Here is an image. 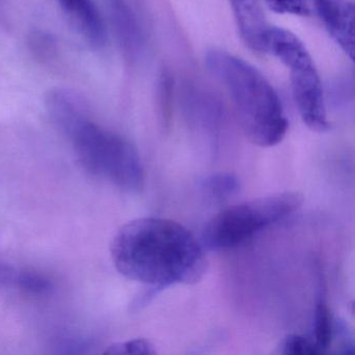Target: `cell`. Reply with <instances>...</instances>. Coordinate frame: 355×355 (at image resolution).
<instances>
[{"instance_id": "6da1fadb", "label": "cell", "mask_w": 355, "mask_h": 355, "mask_svg": "<svg viewBox=\"0 0 355 355\" xmlns=\"http://www.w3.org/2000/svg\"><path fill=\"white\" fill-rule=\"evenodd\" d=\"M202 247L182 224L145 217L118 230L112 241L111 254L122 275L159 292L202 279L209 265Z\"/></svg>"}, {"instance_id": "4fadbf2b", "label": "cell", "mask_w": 355, "mask_h": 355, "mask_svg": "<svg viewBox=\"0 0 355 355\" xmlns=\"http://www.w3.org/2000/svg\"><path fill=\"white\" fill-rule=\"evenodd\" d=\"M14 286L33 295H45L51 292L53 284L44 276L35 272H16Z\"/></svg>"}, {"instance_id": "8fae6325", "label": "cell", "mask_w": 355, "mask_h": 355, "mask_svg": "<svg viewBox=\"0 0 355 355\" xmlns=\"http://www.w3.org/2000/svg\"><path fill=\"white\" fill-rule=\"evenodd\" d=\"M238 178L230 173H219L209 176L203 182L202 188L209 197L217 201H223L236 194L239 190Z\"/></svg>"}, {"instance_id": "ac0fdd59", "label": "cell", "mask_w": 355, "mask_h": 355, "mask_svg": "<svg viewBox=\"0 0 355 355\" xmlns=\"http://www.w3.org/2000/svg\"><path fill=\"white\" fill-rule=\"evenodd\" d=\"M16 271L0 261V286H14Z\"/></svg>"}, {"instance_id": "ba28073f", "label": "cell", "mask_w": 355, "mask_h": 355, "mask_svg": "<svg viewBox=\"0 0 355 355\" xmlns=\"http://www.w3.org/2000/svg\"><path fill=\"white\" fill-rule=\"evenodd\" d=\"M105 8L120 43L128 53L140 44V31L126 0H105Z\"/></svg>"}, {"instance_id": "52a82bcc", "label": "cell", "mask_w": 355, "mask_h": 355, "mask_svg": "<svg viewBox=\"0 0 355 355\" xmlns=\"http://www.w3.org/2000/svg\"><path fill=\"white\" fill-rule=\"evenodd\" d=\"M76 32L94 49H103L107 42L105 20L93 0H58Z\"/></svg>"}, {"instance_id": "3957f363", "label": "cell", "mask_w": 355, "mask_h": 355, "mask_svg": "<svg viewBox=\"0 0 355 355\" xmlns=\"http://www.w3.org/2000/svg\"><path fill=\"white\" fill-rule=\"evenodd\" d=\"M60 128L71 141L87 170L128 192L144 184V170L138 151L128 141L91 121L87 111Z\"/></svg>"}, {"instance_id": "7c38bea8", "label": "cell", "mask_w": 355, "mask_h": 355, "mask_svg": "<svg viewBox=\"0 0 355 355\" xmlns=\"http://www.w3.org/2000/svg\"><path fill=\"white\" fill-rule=\"evenodd\" d=\"M266 5L276 14L313 17L317 0H265Z\"/></svg>"}, {"instance_id": "5bb4252c", "label": "cell", "mask_w": 355, "mask_h": 355, "mask_svg": "<svg viewBox=\"0 0 355 355\" xmlns=\"http://www.w3.org/2000/svg\"><path fill=\"white\" fill-rule=\"evenodd\" d=\"M30 49L37 59L51 62L57 57L58 44L55 37L44 32H35L31 35Z\"/></svg>"}, {"instance_id": "8992f818", "label": "cell", "mask_w": 355, "mask_h": 355, "mask_svg": "<svg viewBox=\"0 0 355 355\" xmlns=\"http://www.w3.org/2000/svg\"><path fill=\"white\" fill-rule=\"evenodd\" d=\"M315 17L319 18L332 40L354 59V6L348 0H317Z\"/></svg>"}, {"instance_id": "30bf717a", "label": "cell", "mask_w": 355, "mask_h": 355, "mask_svg": "<svg viewBox=\"0 0 355 355\" xmlns=\"http://www.w3.org/2000/svg\"><path fill=\"white\" fill-rule=\"evenodd\" d=\"M334 320L324 294H320L315 304V317H313V340L321 353L325 352L332 345L334 334Z\"/></svg>"}, {"instance_id": "277c9868", "label": "cell", "mask_w": 355, "mask_h": 355, "mask_svg": "<svg viewBox=\"0 0 355 355\" xmlns=\"http://www.w3.org/2000/svg\"><path fill=\"white\" fill-rule=\"evenodd\" d=\"M302 203L301 193L286 191L227 207L205 225L202 245L214 251L232 248L294 213Z\"/></svg>"}, {"instance_id": "9a60e30c", "label": "cell", "mask_w": 355, "mask_h": 355, "mask_svg": "<svg viewBox=\"0 0 355 355\" xmlns=\"http://www.w3.org/2000/svg\"><path fill=\"white\" fill-rule=\"evenodd\" d=\"M279 352L284 355H318L321 354L313 338H307L298 334H288L280 342Z\"/></svg>"}, {"instance_id": "7a4b0ae2", "label": "cell", "mask_w": 355, "mask_h": 355, "mask_svg": "<svg viewBox=\"0 0 355 355\" xmlns=\"http://www.w3.org/2000/svg\"><path fill=\"white\" fill-rule=\"evenodd\" d=\"M205 62L227 91L247 139L259 147L282 142L288 132V119L277 92L263 73L221 49L207 53Z\"/></svg>"}, {"instance_id": "2e32d148", "label": "cell", "mask_w": 355, "mask_h": 355, "mask_svg": "<svg viewBox=\"0 0 355 355\" xmlns=\"http://www.w3.org/2000/svg\"><path fill=\"white\" fill-rule=\"evenodd\" d=\"M105 354H137L153 355L157 353L155 346L149 340L144 338L126 340V342L116 343L107 347Z\"/></svg>"}, {"instance_id": "5b68a950", "label": "cell", "mask_w": 355, "mask_h": 355, "mask_svg": "<svg viewBox=\"0 0 355 355\" xmlns=\"http://www.w3.org/2000/svg\"><path fill=\"white\" fill-rule=\"evenodd\" d=\"M279 61L290 70L293 97L301 119L313 132H327L330 124L321 80L305 45H295Z\"/></svg>"}, {"instance_id": "9c48e42d", "label": "cell", "mask_w": 355, "mask_h": 355, "mask_svg": "<svg viewBox=\"0 0 355 355\" xmlns=\"http://www.w3.org/2000/svg\"><path fill=\"white\" fill-rule=\"evenodd\" d=\"M230 3L244 42L257 40L268 26L259 0H230Z\"/></svg>"}, {"instance_id": "e0dca14e", "label": "cell", "mask_w": 355, "mask_h": 355, "mask_svg": "<svg viewBox=\"0 0 355 355\" xmlns=\"http://www.w3.org/2000/svg\"><path fill=\"white\" fill-rule=\"evenodd\" d=\"M338 344V351L343 354H352L354 352V344H353L352 334L348 328V324L342 319L334 320V334H332V343Z\"/></svg>"}]
</instances>
